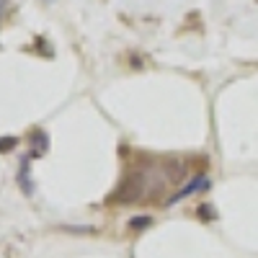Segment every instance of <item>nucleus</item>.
Returning a JSON list of instances; mask_svg holds the SVG:
<instances>
[{
  "instance_id": "obj_1",
  "label": "nucleus",
  "mask_w": 258,
  "mask_h": 258,
  "mask_svg": "<svg viewBox=\"0 0 258 258\" xmlns=\"http://www.w3.org/2000/svg\"><path fill=\"white\" fill-rule=\"evenodd\" d=\"M202 188H207V178L204 176H199V178H194V181H188L181 191H176L173 197L168 199V204H173V202H181V199H186V197H191V194H197V191H202Z\"/></svg>"
},
{
  "instance_id": "obj_2",
  "label": "nucleus",
  "mask_w": 258,
  "mask_h": 258,
  "mask_svg": "<svg viewBox=\"0 0 258 258\" xmlns=\"http://www.w3.org/2000/svg\"><path fill=\"white\" fill-rule=\"evenodd\" d=\"M16 140H0V147H13Z\"/></svg>"
},
{
  "instance_id": "obj_3",
  "label": "nucleus",
  "mask_w": 258,
  "mask_h": 258,
  "mask_svg": "<svg viewBox=\"0 0 258 258\" xmlns=\"http://www.w3.org/2000/svg\"><path fill=\"white\" fill-rule=\"evenodd\" d=\"M0 13H3V3H0Z\"/></svg>"
}]
</instances>
